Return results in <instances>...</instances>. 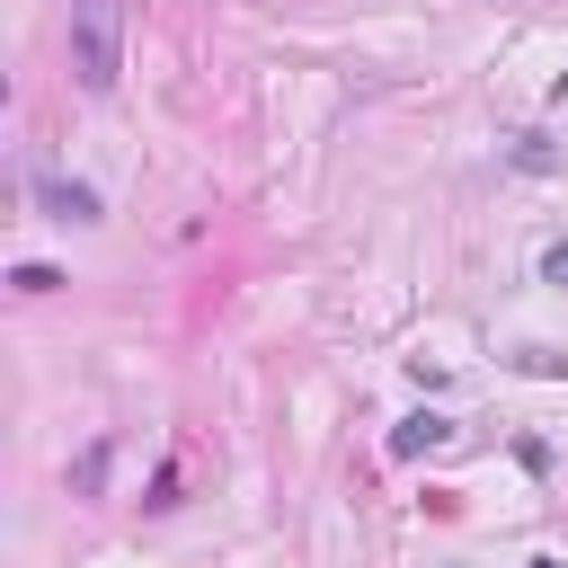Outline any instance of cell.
I'll return each mask as SVG.
<instances>
[{"mask_svg":"<svg viewBox=\"0 0 568 568\" xmlns=\"http://www.w3.org/2000/svg\"><path fill=\"white\" fill-rule=\"evenodd\" d=\"M124 71V0H71V80L106 98Z\"/></svg>","mask_w":568,"mask_h":568,"instance_id":"obj_1","label":"cell"},{"mask_svg":"<svg viewBox=\"0 0 568 568\" xmlns=\"http://www.w3.org/2000/svg\"><path fill=\"white\" fill-rule=\"evenodd\" d=\"M36 204H44V222H106L98 186H80V178H36Z\"/></svg>","mask_w":568,"mask_h":568,"instance_id":"obj_2","label":"cell"},{"mask_svg":"<svg viewBox=\"0 0 568 568\" xmlns=\"http://www.w3.org/2000/svg\"><path fill=\"white\" fill-rule=\"evenodd\" d=\"M444 435H453V426H444L435 408H417V417H399V426H390V453H399V462H417V453H435Z\"/></svg>","mask_w":568,"mask_h":568,"instance_id":"obj_3","label":"cell"},{"mask_svg":"<svg viewBox=\"0 0 568 568\" xmlns=\"http://www.w3.org/2000/svg\"><path fill=\"white\" fill-rule=\"evenodd\" d=\"M550 160H559V151H550L541 133H524V142H515V169H550Z\"/></svg>","mask_w":568,"mask_h":568,"instance_id":"obj_4","label":"cell"},{"mask_svg":"<svg viewBox=\"0 0 568 568\" xmlns=\"http://www.w3.org/2000/svg\"><path fill=\"white\" fill-rule=\"evenodd\" d=\"M9 284H18V293H62V275H53V266H18Z\"/></svg>","mask_w":568,"mask_h":568,"instance_id":"obj_5","label":"cell"},{"mask_svg":"<svg viewBox=\"0 0 568 568\" xmlns=\"http://www.w3.org/2000/svg\"><path fill=\"white\" fill-rule=\"evenodd\" d=\"M541 275H550V284H568V240H559V248H541Z\"/></svg>","mask_w":568,"mask_h":568,"instance_id":"obj_6","label":"cell"}]
</instances>
